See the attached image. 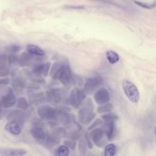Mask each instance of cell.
Returning <instances> with one entry per match:
<instances>
[{"label": "cell", "mask_w": 156, "mask_h": 156, "mask_svg": "<svg viewBox=\"0 0 156 156\" xmlns=\"http://www.w3.org/2000/svg\"><path fill=\"white\" fill-rule=\"evenodd\" d=\"M93 109L94 107L91 99L90 98L87 99L84 101L83 106L79 109L78 113L80 122L83 124H87L91 122L95 116Z\"/></svg>", "instance_id": "obj_1"}, {"label": "cell", "mask_w": 156, "mask_h": 156, "mask_svg": "<svg viewBox=\"0 0 156 156\" xmlns=\"http://www.w3.org/2000/svg\"><path fill=\"white\" fill-rule=\"evenodd\" d=\"M54 79L59 80L64 85H68L72 82L73 76L70 67L67 64L62 63L52 74Z\"/></svg>", "instance_id": "obj_2"}, {"label": "cell", "mask_w": 156, "mask_h": 156, "mask_svg": "<svg viewBox=\"0 0 156 156\" xmlns=\"http://www.w3.org/2000/svg\"><path fill=\"white\" fill-rule=\"evenodd\" d=\"M124 92L127 98L133 103H138L140 100V94L136 87L131 82L125 80L122 83Z\"/></svg>", "instance_id": "obj_3"}, {"label": "cell", "mask_w": 156, "mask_h": 156, "mask_svg": "<svg viewBox=\"0 0 156 156\" xmlns=\"http://www.w3.org/2000/svg\"><path fill=\"white\" fill-rule=\"evenodd\" d=\"M85 98L86 94L85 91L79 88H74L70 93L69 101L73 108H77L83 102Z\"/></svg>", "instance_id": "obj_4"}, {"label": "cell", "mask_w": 156, "mask_h": 156, "mask_svg": "<svg viewBox=\"0 0 156 156\" xmlns=\"http://www.w3.org/2000/svg\"><path fill=\"white\" fill-rule=\"evenodd\" d=\"M90 136L91 137L93 142L99 147H103L108 140L103 129L101 128H94L93 130L92 129L90 133Z\"/></svg>", "instance_id": "obj_5"}, {"label": "cell", "mask_w": 156, "mask_h": 156, "mask_svg": "<svg viewBox=\"0 0 156 156\" xmlns=\"http://www.w3.org/2000/svg\"><path fill=\"white\" fill-rule=\"evenodd\" d=\"M37 113L42 119H55L56 118L57 109L49 105H43L38 108Z\"/></svg>", "instance_id": "obj_6"}, {"label": "cell", "mask_w": 156, "mask_h": 156, "mask_svg": "<svg viewBox=\"0 0 156 156\" xmlns=\"http://www.w3.org/2000/svg\"><path fill=\"white\" fill-rule=\"evenodd\" d=\"M103 82V79L99 76L88 78L84 84V90L88 94H91L96 88L101 86Z\"/></svg>", "instance_id": "obj_7"}, {"label": "cell", "mask_w": 156, "mask_h": 156, "mask_svg": "<svg viewBox=\"0 0 156 156\" xmlns=\"http://www.w3.org/2000/svg\"><path fill=\"white\" fill-rule=\"evenodd\" d=\"M16 98L12 88H9L7 93L2 96L0 102L2 107L10 108L15 105L16 104Z\"/></svg>", "instance_id": "obj_8"}, {"label": "cell", "mask_w": 156, "mask_h": 156, "mask_svg": "<svg viewBox=\"0 0 156 156\" xmlns=\"http://www.w3.org/2000/svg\"><path fill=\"white\" fill-rule=\"evenodd\" d=\"M95 102L99 105L108 102L110 101V94L105 88H101L98 90L94 94Z\"/></svg>", "instance_id": "obj_9"}, {"label": "cell", "mask_w": 156, "mask_h": 156, "mask_svg": "<svg viewBox=\"0 0 156 156\" xmlns=\"http://www.w3.org/2000/svg\"><path fill=\"white\" fill-rule=\"evenodd\" d=\"M27 154V151L24 149L0 148V155L2 156H21Z\"/></svg>", "instance_id": "obj_10"}, {"label": "cell", "mask_w": 156, "mask_h": 156, "mask_svg": "<svg viewBox=\"0 0 156 156\" xmlns=\"http://www.w3.org/2000/svg\"><path fill=\"white\" fill-rule=\"evenodd\" d=\"M22 124L18 122L14 121H10L5 126V130L11 134L18 135L21 133Z\"/></svg>", "instance_id": "obj_11"}, {"label": "cell", "mask_w": 156, "mask_h": 156, "mask_svg": "<svg viewBox=\"0 0 156 156\" xmlns=\"http://www.w3.org/2000/svg\"><path fill=\"white\" fill-rule=\"evenodd\" d=\"M50 66V62L38 64L33 68L32 73L36 76H40L41 74H43L44 76H47L49 73Z\"/></svg>", "instance_id": "obj_12"}, {"label": "cell", "mask_w": 156, "mask_h": 156, "mask_svg": "<svg viewBox=\"0 0 156 156\" xmlns=\"http://www.w3.org/2000/svg\"><path fill=\"white\" fill-rule=\"evenodd\" d=\"M61 93L62 92L58 89H51L47 91L46 98L49 102L57 104L59 103L62 99Z\"/></svg>", "instance_id": "obj_13"}, {"label": "cell", "mask_w": 156, "mask_h": 156, "mask_svg": "<svg viewBox=\"0 0 156 156\" xmlns=\"http://www.w3.org/2000/svg\"><path fill=\"white\" fill-rule=\"evenodd\" d=\"M30 134L32 137L38 143H42L46 137V133L41 127H35L34 126L30 130Z\"/></svg>", "instance_id": "obj_14"}, {"label": "cell", "mask_w": 156, "mask_h": 156, "mask_svg": "<svg viewBox=\"0 0 156 156\" xmlns=\"http://www.w3.org/2000/svg\"><path fill=\"white\" fill-rule=\"evenodd\" d=\"M25 118V115L21 110H15L12 111L7 116V119L18 122L21 124H23Z\"/></svg>", "instance_id": "obj_15"}, {"label": "cell", "mask_w": 156, "mask_h": 156, "mask_svg": "<svg viewBox=\"0 0 156 156\" xmlns=\"http://www.w3.org/2000/svg\"><path fill=\"white\" fill-rule=\"evenodd\" d=\"M103 130L108 140H111L115 135V122H104Z\"/></svg>", "instance_id": "obj_16"}, {"label": "cell", "mask_w": 156, "mask_h": 156, "mask_svg": "<svg viewBox=\"0 0 156 156\" xmlns=\"http://www.w3.org/2000/svg\"><path fill=\"white\" fill-rule=\"evenodd\" d=\"M59 141L60 139L53 136L52 135H48L46 134V137L41 144L48 148H51L53 146L58 144L60 143Z\"/></svg>", "instance_id": "obj_17"}, {"label": "cell", "mask_w": 156, "mask_h": 156, "mask_svg": "<svg viewBox=\"0 0 156 156\" xmlns=\"http://www.w3.org/2000/svg\"><path fill=\"white\" fill-rule=\"evenodd\" d=\"M32 58L33 57L30 53L23 52L19 57H17L16 62L20 66H25L30 63Z\"/></svg>", "instance_id": "obj_18"}, {"label": "cell", "mask_w": 156, "mask_h": 156, "mask_svg": "<svg viewBox=\"0 0 156 156\" xmlns=\"http://www.w3.org/2000/svg\"><path fill=\"white\" fill-rule=\"evenodd\" d=\"M27 51L29 53L32 55L37 56H43L44 55V52L38 46L33 44H29L26 46Z\"/></svg>", "instance_id": "obj_19"}, {"label": "cell", "mask_w": 156, "mask_h": 156, "mask_svg": "<svg viewBox=\"0 0 156 156\" xmlns=\"http://www.w3.org/2000/svg\"><path fill=\"white\" fill-rule=\"evenodd\" d=\"M106 57L108 61L111 64H115L119 60V55L116 52L111 50L106 52Z\"/></svg>", "instance_id": "obj_20"}, {"label": "cell", "mask_w": 156, "mask_h": 156, "mask_svg": "<svg viewBox=\"0 0 156 156\" xmlns=\"http://www.w3.org/2000/svg\"><path fill=\"white\" fill-rule=\"evenodd\" d=\"M12 85L16 91H21L25 87V83L23 79L16 78L12 80Z\"/></svg>", "instance_id": "obj_21"}, {"label": "cell", "mask_w": 156, "mask_h": 156, "mask_svg": "<svg viewBox=\"0 0 156 156\" xmlns=\"http://www.w3.org/2000/svg\"><path fill=\"white\" fill-rule=\"evenodd\" d=\"M52 135L58 139L62 138H64L66 136V130L62 127H58L55 128L53 131Z\"/></svg>", "instance_id": "obj_22"}, {"label": "cell", "mask_w": 156, "mask_h": 156, "mask_svg": "<svg viewBox=\"0 0 156 156\" xmlns=\"http://www.w3.org/2000/svg\"><path fill=\"white\" fill-rule=\"evenodd\" d=\"M116 151V146L114 144L110 143L105 146L104 149V155L105 156H113Z\"/></svg>", "instance_id": "obj_23"}, {"label": "cell", "mask_w": 156, "mask_h": 156, "mask_svg": "<svg viewBox=\"0 0 156 156\" xmlns=\"http://www.w3.org/2000/svg\"><path fill=\"white\" fill-rule=\"evenodd\" d=\"M16 107L23 110H26L29 107V104L24 97L19 98L17 101H16Z\"/></svg>", "instance_id": "obj_24"}, {"label": "cell", "mask_w": 156, "mask_h": 156, "mask_svg": "<svg viewBox=\"0 0 156 156\" xmlns=\"http://www.w3.org/2000/svg\"><path fill=\"white\" fill-rule=\"evenodd\" d=\"M102 105L101 106H99L98 108V112L99 113H108V112H110L111 111H112L113 108V106L112 104L110 103H108L107 102L105 104H102Z\"/></svg>", "instance_id": "obj_25"}, {"label": "cell", "mask_w": 156, "mask_h": 156, "mask_svg": "<svg viewBox=\"0 0 156 156\" xmlns=\"http://www.w3.org/2000/svg\"><path fill=\"white\" fill-rule=\"evenodd\" d=\"M69 153V148L65 146L62 145L59 146L55 151V155L58 156H67Z\"/></svg>", "instance_id": "obj_26"}, {"label": "cell", "mask_w": 156, "mask_h": 156, "mask_svg": "<svg viewBox=\"0 0 156 156\" xmlns=\"http://www.w3.org/2000/svg\"><path fill=\"white\" fill-rule=\"evenodd\" d=\"M44 100L43 94L42 93H36L32 94L30 98V101L32 104H39L41 103Z\"/></svg>", "instance_id": "obj_27"}, {"label": "cell", "mask_w": 156, "mask_h": 156, "mask_svg": "<svg viewBox=\"0 0 156 156\" xmlns=\"http://www.w3.org/2000/svg\"><path fill=\"white\" fill-rule=\"evenodd\" d=\"M104 122H112L115 121L118 119V116L113 113H108L101 116Z\"/></svg>", "instance_id": "obj_28"}, {"label": "cell", "mask_w": 156, "mask_h": 156, "mask_svg": "<svg viewBox=\"0 0 156 156\" xmlns=\"http://www.w3.org/2000/svg\"><path fill=\"white\" fill-rule=\"evenodd\" d=\"M8 59L7 56L5 54L0 53V71L7 68Z\"/></svg>", "instance_id": "obj_29"}, {"label": "cell", "mask_w": 156, "mask_h": 156, "mask_svg": "<svg viewBox=\"0 0 156 156\" xmlns=\"http://www.w3.org/2000/svg\"><path fill=\"white\" fill-rule=\"evenodd\" d=\"M133 2H135V4H136L138 6L146 9H152L155 7V2H154L152 4H148V3L141 2L137 0H134Z\"/></svg>", "instance_id": "obj_30"}, {"label": "cell", "mask_w": 156, "mask_h": 156, "mask_svg": "<svg viewBox=\"0 0 156 156\" xmlns=\"http://www.w3.org/2000/svg\"><path fill=\"white\" fill-rule=\"evenodd\" d=\"M87 147H88L87 143L85 139H84V138L80 139V141L79 143V146H78V149H79V152L82 154H85L86 152Z\"/></svg>", "instance_id": "obj_31"}, {"label": "cell", "mask_w": 156, "mask_h": 156, "mask_svg": "<svg viewBox=\"0 0 156 156\" xmlns=\"http://www.w3.org/2000/svg\"><path fill=\"white\" fill-rule=\"evenodd\" d=\"M20 49L21 48L19 45L15 44H10L6 47V50L10 54H16L20 51Z\"/></svg>", "instance_id": "obj_32"}, {"label": "cell", "mask_w": 156, "mask_h": 156, "mask_svg": "<svg viewBox=\"0 0 156 156\" xmlns=\"http://www.w3.org/2000/svg\"><path fill=\"white\" fill-rule=\"evenodd\" d=\"M68 137L71 140H74V141H76L78 140L80 138V134L79 133V131L76 130V131H72L71 132H70L68 135Z\"/></svg>", "instance_id": "obj_33"}, {"label": "cell", "mask_w": 156, "mask_h": 156, "mask_svg": "<svg viewBox=\"0 0 156 156\" xmlns=\"http://www.w3.org/2000/svg\"><path fill=\"white\" fill-rule=\"evenodd\" d=\"M63 8L67 9L82 10L85 9V6L83 5H65L63 6Z\"/></svg>", "instance_id": "obj_34"}, {"label": "cell", "mask_w": 156, "mask_h": 156, "mask_svg": "<svg viewBox=\"0 0 156 156\" xmlns=\"http://www.w3.org/2000/svg\"><path fill=\"white\" fill-rule=\"evenodd\" d=\"M64 144L65 146H66L69 149H74L76 147V143L74 140H65L64 141Z\"/></svg>", "instance_id": "obj_35"}, {"label": "cell", "mask_w": 156, "mask_h": 156, "mask_svg": "<svg viewBox=\"0 0 156 156\" xmlns=\"http://www.w3.org/2000/svg\"><path fill=\"white\" fill-rule=\"evenodd\" d=\"M102 123V121L101 119H97L96 120H95L93 122V123L91 125H90L89 126V127L88 128V130H92L93 129L96 128V127H98L99 126H100Z\"/></svg>", "instance_id": "obj_36"}, {"label": "cell", "mask_w": 156, "mask_h": 156, "mask_svg": "<svg viewBox=\"0 0 156 156\" xmlns=\"http://www.w3.org/2000/svg\"><path fill=\"white\" fill-rule=\"evenodd\" d=\"M85 140L87 141V146L89 149H92L93 148V143L91 141L90 139V136L88 134V133H85Z\"/></svg>", "instance_id": "obj_37"}, {"label": "cell", "mask_w": 156, "mask_h": 156, "mask_svg": "<svg viewBox=\"0 0 156 156\" xmlns=\"http://www.w3.org/2000/svg\"><path fill=\"white\" fill-rule=\"evenodd\" d=\"M61 65H62V63H54V65H53V66H52V67L51 68V72H50V73H51L50 74L52 75Z\"/></svg>", "instance_id": "obj_38"}, {"label": "cell", "mask_w": 156, "mask_h": 156, "mask_svg": "<svg viewBox=\"0 0 156 156\" xmlns=\"http://www.w3.org/2000/svg\"><path fill=\"white\" fill-rule=\"evenodd\" d=\"M9 69L8 68L0 71V76L1 77H4L9 74Z\"/></svg>", "instance_id": "obj_39"}, {"label": "cell", "mask_w": 156, "mask_h": 156, "mask_svg": "<svg viewBox=\"0 0 156 156\" xmlns=\"http://www.w3.org/2000/svg\"><path fill=\"white\" fill-rule=\"evenodd\" d=\"M33 124L35 127H41L42 122L41 121L38 119H35L33 121Z\"/></svg>", "instance_id": "obj_40"}, {"label": "cell", "mask_w": 156, "mask_h": 156, "mask_svg": "<svg viewBox=\"0 0 156 156\" xmlns=\"http://www.w3.org/2000/svg\"><path fill=\"white\" fill-rule=\"evenodd\" d=\"M9 79L8 78L0 79V85H6L9 83Z\"/></svg>", "instance_id": "obj_41"}, {"label": "cell", "mask_w": 156, "mask_h": 156, "mask_svg": "<svg viewBox=\"0 0 156 156\" xmlns=\"http://www.w3.org/2000/svg\"><path fill=\"white\" fill-rule=\"evenodd\" d=\"M2 106H1V102H0V120L2 118Z\"/></svg>", "instance_id": "obj_42"}]
</instances>
